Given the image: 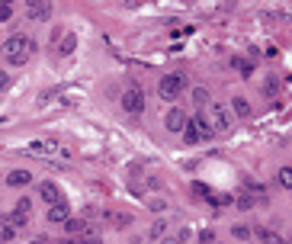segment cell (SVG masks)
I'll use <instances>...</instances> for the list:
<instances>
[{"label":"cell","instance_id":"6da1fadb","mask_svg":"<svg viewBox=\"0 0 292 244\" xmlns=\"http://www.w3.org/2000/svg\"><path fill=\"white\" fill-rule=\"evenodd\" d=\"M32 49H36V42H32V39H26V36H10L0 52H3V58L10 61V64H26L29 55H32Z\"/></svg>","mask_w":292,"mask_h":244},{"label":"cell","instance_id":"7a4b0ae2","mask_svg":"<svg viewBox=\"0 0 292 244\" xmlns=\"http://www.w3.org/2000/svg\"><path fill=\"white\" fill-rule=\"evenodd\" d=\"M183 90H186V77H183V74H167V77H161V84H158V93L164 100H176Z\"/></svg>","mask_w":292,"mask_h":244},{"label":"cell","instance_id":"3957f363","mask_svg":"<svg viewBox=\"0 0 292 244\" xmlns=\"http://www.w3.org/2000/svg\"><path fill=\"white\" fill-rule=\"evenodd\" d=\"M122 110L132 113V116H138L141 110H145V93H141L138 84H128L125 93H122Z\"/></svg>","mask_w":292,"mask_h":244},{"label":"cell","instance_id":"277c9868","mask_svg":"<svg viewBox=\"0 0 292 244\" xmlns=\"http://www.w3.org/2000/svg\"><path fill=\"white\" fill-rule=\"evenodd\" d=\"M209 128H212V132H228V128H232V113L225 110V106L222 103H212L209 106Z\"/></svg>","mask_w":292,"mask_h":244},{"label":"cell","instance_id":"5b68a950","mask_svg":"<svg viewBox=\"0 0 292 244\" xmlns=\"http://www.w3.org/2000/svg\"><path fill=\"white\" fill-rule=\"evenodd\" d=\"M45 219L52 222V225H64L67 219H71V206H67V199H61V202H55V206L49 209V215Z\"/></svg>","mask_w":292,"mask_h":244},{"label":"cell","instance_id":"8992f818","mask_svg":"<svg viewBox=\"0 0 292 244\" xmlns=\"http://www.w3.org/2000/svg\"><path fill=\"white\" fill-rule=\"evenodd\" d=\"M167 128H171V132H183V128H186V113H183V110H171V113H167Z\"/></svg>","mask_w":292,"mask_h":244},{"label":"cell","instance_id":"52a82bcc","mask_svg":"<svg viewBox=\"0 0 292 244\" xmlns=\"http://www.w3.org/2000/svg\"><path fill=\"white\" fill-rule=\"evenodd\" d=\"M26 16H29V19H49V16H52V3H45V0H39V3H29Z\"/></svg>","mask_w":292,"mask_h":244},{"label":"cell","instance_id":"ba28073f","mask_svg":"<svg viewBox=\"0 0 292 244\" xmlns=\"http://www.w3.org/2000/svg\"><path fill=\"white\" fill-rule=\"evenodd\" d=\"M183 141H186V145H199V141H202V135H199V122H196V116L186 122V128H183Z\"/></svg>","mask_w":292,"mask_h":244},{"label":"cell","instance_id":"9c48e42d","mask_svg":"<svg viewBox=\"0 0 292 244\" xmlns=\"http://www.w3.org/2000/svg\"><path fill=\"white\" fill-rule=\"evenodd\" d=\"M39 193H42V199L45 202H49V206H55V202H61V199H64V196H61V189L55 186V183H42V189H39Z\"/></svg>","mask_w":292,"mask_h":244},{"label":"cell","instance_id":"30bf717a","mask_svg":"<svg viewBox=\"0 0 292 244\" xmlns=\"http://www.w3.org/2000/svg\"><path fill=\"white\" fill-rule=\"evenodd\" d=\"M64 232H67V235H74V238H80V235L90 232V225H87L84 219H67V222H64Z\"/></svg>","mask_w":292,"mask_h":244},{"label":"cell","instance_id":"8fae6325","mask_svg":"<svg viewBox=\"0 0 292 244\" xmlns=\"http://www.w3.org/2000/svg\"><path fill=\"white\" fill-rule=\"evenodd\" d=\"M29 180H32V174H29V171H13L10 177H6V183H10V186H26Z\"/></svg>","mask_w":292,"mask_h":244},{"label":"cell","instance_id":"7c38bea8","mask_svg":"<svg viewBox=\"0 0 292 244\" xmlns=\"http://www.w3.org/2000/svg\"><path fill=\"white\" fill-rule=\"evenodd\" d=\"M250 235H257V238H260L263 244H280V238H276L270 228H250Z\"/></svg>","mask_w":292,"mask_h":244},{"label":"cell","instance_id":"4fadbf2b","mask_svg":"<svg viewBox=\"0 0 292 244\" xmlns=\"http://www.w3.org/2000/svg\"><path fill=\"white\" fill-rule=\"evenodd\" d=\"M234 116H241V119H250V103L244 97H237L234 100Z\"/></svg>","mask_w":292,"mask_h":244},{"label":"cell","instance_id":"5bb4252c","mask_svg":"<svg viewBox=\"0 0 292 244\" xmlns=\"http://www.w3.org/2000/svg\"><path fill=\"white\" fill-rule=\"evenodd\" d=\"M13 235H16V225H10L6 219H0V241H13Z\"/></svg>","mask_w":292,"mask_h":244},{"label":"cell","instance_id":"9a60e30c","mask_svg":"<svg viewBox=\"0 0 292 244\" xmlns=\"http://www.w3.org/2000/svg\"><path fill=\"white\" fill-rule=\"evenodd\" d=\"M74 49H77V36H64V42H61L58 52H61V55H71Z\"/></svg>","mask_w":292,"mask_h":244},{"label":"cell","instance_id":"2e32d148","mask_svg":"<svg viewBox=\"0 0 292 244\" xmlns=\"http://www.w3.org/2000/svg\"><path fill=\"white\" fill-rule=\"evenodd\" d=\"M193 100H196L199 106H206V103H209V90H206V87H196V90H193Z\"/></svg>","mask_w":292,"mask_h":244},{"label":"cell","instance_id":"e0dca14e","mask_svg":"<svg viewBox=\"0 0 292 244\" xmlns=\"http://www.w3.org/2000/svg\"><path fill=\"white\" fill-rule=\"evenodd\" d=\"M232 235H234L237 241H247V238H250V228H247V225H234V228H232Z\"/></svg>","mask_w":292,"mask_h":244},{"label":"cell","instance_id":"ac0fdd59","mask_svg":"<svg viewBox=\"0 0 292 244\" xmlns=\"http://www.w3.org/2000/svg\"><path fill=\"white\" fill-rule=\"evenodd\" d=\"M232 67H237V71H241V74H250V71H254V67H250V64H247V61H244V58H232Z\"/></svg>","mask_w":292,"mask_h":244},{"label":"cell","instance_id":"d6986e66","mask_svg":"<svg viewBox=\"0 0 292 244\" xmlns=\"http://www.w3.org/2000/svg\"><path fill=\"white\" fill-rule=\"evenodd\" d=\"M280 183H283V186H292V171H289V167H283V171H280Z\"/></svg>","mask_w":292,"mask_h":244},{"label":"cell","instance_id":"ffe728a7","mask_svg":"<svg viewBox=\"0 0 292 244\" xmlns=\"http://www.w3.org/2000/svg\"><path fill=\"white\" fill-rule=\"evenodd\" d=\"M263 90H267V93H276V90H280V77H270L267 84H263Z\"/></svg>","mask_w":292,"mask_h":244},{"label":"cell","instance_id":"44dd1931","mask_svg":"<svg viewBox=\"0 0 292 244\" xmlns=\"http://www.w3.org/2000/svg\"><path fill=\"white\" fill-rule=\"evenodd\" d=\"M164 232H167V225H164V222H154V225H151V238H161Z\"/></svg>","mask_w":292,"mask_h":244},{"label":"cell","instance_id":"7402d4cb","mask_svg":"<svg viewBox=\"0 0 292 244\" xmlns=\"http://www.w3.org/2000/svg\"><path fill=\"white\" fill-rule=\"evenodd\" d=\"M237 209H254V199L250 196H237Z\"/></svg>","mask_w":292,"mask_h":244},{"label":"cell","instance_id":"603a6c76","mask_svg":"<svg viewBox=\"0 0 292 244\" xmlns=\"http://www.w3.org/2000/svg\"><path fill=\"white\" fill-rule=\"evenodd\" d=\"M199 241H202V244H215V235H212V232H202Z\"/></svg>","mask_w":292,"mask_h":244},{"label":"cell","instance_id":"cb8c5ba5","mask_svg":"<svg viewBox=\"0 0 292 244\" xmlns=\"http://www.w3.org/2000/svg\"><path fill=\"white\" fill-rule=\"evenodd\" d=\"M10 13H13L10 6H0V23H3V19H10Z\"/></svg>","mask_w":292,"mask_h":244},{"label":"cell","instance_id":"d4e9b609","mask_svg":"<svg viewBox=\"0 0 292 244\" xmlns=\"http://www.w3.org/2000/svg\"><path fill=\"white\" fill-rule=\"evenodd\" d=\"M58 244H77V238H64V241H58Z\"/></svg>","mask_w":292,"mask_h":244},{"label":"cell","instance_id":"484cf974","mask_svg":"<svg viewBox=\"0 0 292 244\" xmlns=\"http://www.w3.org/2000/svg\"><path fill=\"white\" fill-rule=\"evenodd\" d=\"M29 244H49V241H45V238H36V241H29Z\"/></svg>","mask_w":292,"mask_h":244},{"label":"cell","instance_id":"4316f807","mask_svg":"<svg viewBox=\"0 0 292 244\" xmlns=\"http://www.w3.org/2000/svg\"><path fill=\"white\" fill-rule=\"evenodd\" d=\"M3 84H6V74H3V71H0V87H3Z\"/></svg>","mask_w":292,"mask_h":244},{"label":"cell","instance_id":"83f0119b","mask_svg":"<svg viewBox=\"0 0 292 244\" xmlns=\"http://www.w3.org/2000/svg\"><path fill=\"white\" fill-rule=\"evenodd\" d=\"M164 244H180V241H176V238H171V241H164Z\"/></svg>","mask_w":292,"mask_h":244},{"label":"cell","instance_id":"f1b7e54d","mask_svg":"<svg viewBox=\"0 0 292 244\" xmlns=\"http://www.w3.org/2000/svg\"><path fill=\"white\" fill-rule=\"evenodd\" d=\"M280 244H286V241H280Z\"/></svg>","mask_w":292,"mask_h":244}]
</instances>
